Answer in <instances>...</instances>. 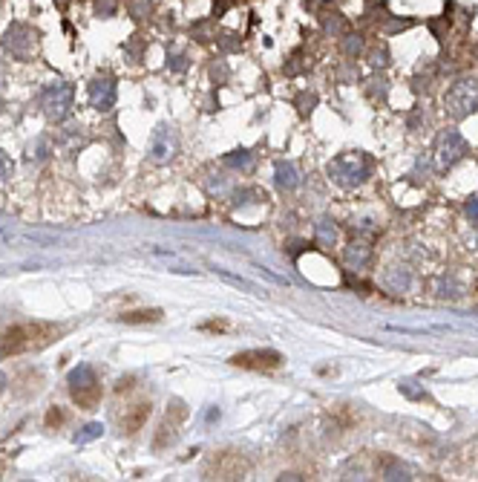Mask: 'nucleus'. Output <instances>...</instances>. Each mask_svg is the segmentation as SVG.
<instances>
[{"label": "nucleus", "instance_id": "nucleus-20", "mask_svg": "<svg viewBox=\"0 0 478 482\" xmlns=\"http://www.w3.org/2000/svg\"><path fill=\"white\" fill-rule=\"evenodd\" d=\"M464 295V286L453 278V274H446V278L438 280V298H449V300H458Z\"/></svg>", "mask_w": 478, "mask_h": 482}, {"label": "nucleus", "instance_id": "nucleus-4", "mask_svg": "<svg viewBox=\"0 0 478 482\" xmlns=\"http://www.w3.org/2000/svg\"><path fill=\"white\" fill-rule=\"evenodd\" d=\"M0 47H3V52L12 61H29L40 47V32L29 23L15 21V23H9V29L0 38Z\"/></svg>", "mask_w": 478, "mask_h": 482}, {"label": "nucleus", "instance_id": "nucleus-28", "mask_svg": "<svg viewBox=\"0 0 478 482\" xmlns=\"http://www.w3.org/2000/svg\"><path fill=\"white\" fill-rule=\"evenodd\" d=\"M228 64H225V61H216L214 67H210V75H214V81H225V78H228Z\"/></svg>", "mask_w": 478, "mask_h": 482}, {"label": "nucleus", "instance_id": "nucleus-23", "mask_svg": "<svg viewBox=\"0 0 478 482\" xmlns=\"http://www.w3.org/2000/svg\"><path fill=\"white\" fill-rule=\"evenodd\" d=\"M47 156H49V142L44 139V136H40L35 145L26 147V159H29V162H44Z\"/></svg>", "mask_w": 478, "mask_h": 482}, {"label": "nucleus", "instance_id": "nucleus-8", "mask_svg": "<svg viewBox=\"0 0 478 482\" xmlns=\"http://www.w3.org/2000/svg\"><path fill=\"white\" fill-rule=\"evenodd\" d=\"M286 358L274 352V350H245V352H236L231 358V364L239 370H254V373H274V370L283 367Z\"/></svg>", "mask_w": 478, "mask_h": 482}, {"label": "nucleus", "instance_id": "nucleus-27", "mask_svg": "<svg viewBox=\"0 0 478 482\" xmlns=\"http://www.w3.org/2000/svg\"><path fill=\"white\" fill-rule=\"evenodd\" d=\"M360 49H363V38H360V35H346L343 52H346V55H357Z\"/></svg>", "mask_w": 478, "mask_h": 482}, {"label": "nucleus", "instance_id": "nucleus-1", "mask_svg": "<svg viewBox=\"0 0 478 482\" xmlns=\"http://www.w3.org/2000/svg\"><path fill=\"white\" fill-rule=\"evenodd\" d=\"M61 329L44 324V321H32V324H21V326H12L6 333H0V358L6 355H21V352H29V350H40L58 335Z\"/></svg>", "mask_w": 478, "mask_h": 482}, {"label": "nucleus", "instance_id": "nucleus-31", "mask_svg": "<svg viewBox=\"0 0 478 482\" xmlns=\"http://www.w3.org/2000/svg\"><path fill=\"white\" fill-rule=\"evenodd\" d=\"M467 214H470V219H475V223H478V200L467 202Z\"/></svg>", "mask_w": 478, "mask_h": 482}, {"label": "nucleus", "instance_id": "nucleus-19", "mask_svg": "<svg viewBox=\"0 0 478 482\" xmlns=\"http://www.w3.org/2000/svg\"><path fill=\"white\" fill-rule=\"evenodd\" d=\"M188 67H190V55L185 49L167 47V70L171 73H188Z\"/></svg>", "mask_w": 478, "mask_h": 482}, {"label": "nucleus", "instance_id": "nucleus-18", "mask_svg": "<svg viewBox=\"0 0 478 482\" xmlns=\"http://www.w3.org/2000/svg\"><path fill=\"white\" fill-rule=\"evenodd\" d=\"M121 324H156L162 321V309H138V312H124L118 315Z\"/></svg>", "mask_w": 478, "mask_h": 482}, {"label": "nucleus", "instance_id": "nucleus-24", "mask_svg": "<svg viewBox=\"0 0 478 482\" xmlns=\"http://www.w3.org/2000/svg\"><path fill=\"white\" fill-rule=\"evenodd\" d=\"M92 12H95V18H112V15H118V0H95Z\"/></svg>", "mask_w": 478, "mask_h": 482}, {"label": "nucleus", "instance_id": "nucleus-15", "mask_svg": "<svg viewBox=\"0 0 478 482\" xmlns=\"http://www.w3.org/2000/svg\"><path fill=\"white\" fill-rule=\"evenodd\" d=\"M228 168L239 171V173H248V171H254V165H257V156L251 154V150H231L228 156L222 159Z\"/></svg>", "mask_w": 478, "mask_h": 482}, {"label": "nucleus", "instance_id": "nucleus-5", "mask_svg": "<svg viewBox=\"0 0 478 482\" xmlns=\"http://www.w3.org/2000/svg\"><path fill=\"white\" fill-rule=\"evenodd\" d=\"M40 110L44 116L52 121V125H61V121L69 119L73 113V104H75V87L66 84V81H52L49 87L40 90Z\"/></svg>", "mask_w": 478, "mask_h": 482}, {"label": "nucleus", "instance_id": "nucleus-32", "mask_svg": "<svg viewBox=\"0 0 478 482\" xmlns=\"http://www.w3.org/2000/svg\"><path fill=\"white\" fill-rule=\"evenodd\" d=\"M3 390H6V376L0 373V393H3Z\"/></svg>", "mask_w": 478, "mask_h": 482}, {"label": "nucleus", "instance_id": "nucleus-13", "mask_svg": "<svg viewBox=\"0 0 478 482\" xmlns=\"http://www.w3.org/2000/svg\"><path fill=\"white\" fill-rule=\"evenodd\" d=\"M381 286L392 295H403L412 289V272L406 266H389L383 274H381Z\"/></svg>", "mask_w": 478, "mask_h": 482}, {"label": "nucleus", "instance_id": "nucleus-9", "mask_svg": "<svg viewBox=\"0 0 478 482\" xmlns=\"http://www.w3.org/2000/svg\"><path fill=\"white\" fill-rule=\"evenodd\" d=\"M87 99H90L92 110H98V113H110V110L116 107V99H118L116 78L107 75V73H98L87 87Z\"/></svg>", "mask_w": 478, "mask_h": 482}, {"label": "nucleus", "instance_id": "nucleus-16", "mask_svg": "<svg viewBox=\"0 0 478 482\" xmlns=\"http://www.w3.org/2000/svg\"><path fill=\"white\" fill-rule=\"evenodd\" d=\"M314 234H317V243L323 245V249H331V245L337 243V228L329 217H320L317 226H314Z\"/></svg>", "mask_w": 478, "mask_h": 482}, {"label": "nucleus", "instance_id": "nucleus-11", "mask_svg": "<svg viewBox=\"0 0 478 482\" xmlns=\"http://www.w3.org/2000/svg\"><path fill=\"white\" fill-rule=\"evenodd\" d=\"M188 416V410H185V405L181 402H173V407L167 410V419L162 422V428H159V436H156V448L162 450V448H167V445H173L176 442V436H179V422Z\"/></svg>", "mask_w": 478, "mask_h": 482}, {"label": "nucleus", "instance_id": "nucleus-21", "mask_svg": "<svg viewBox=\"0 0 478 482\" xmlns=\"http://www.w3.org/2000/svg\"><path fill=\"white\" fill-rule=\"evenodd\" d=\"M127 12H130L133 21H147L153 12H156V3H153V0H130Z\"/></svg>", "mask_w": 478, "mask_h": 482}, {"label": "nucleus", "instance_id": "nucleus-14", "mask_svg": "<svg viewBox=\"0 0 478 482\" xmlns=\"http://www.w3.org/2000/svg\"><path fill=\"white\" fill-rule=\"evenodd\" d=\"M274 182H277L279 191H294V188L300 185V171H297V165L279 159V162L274 165Z\"/></svg>", "mask_w": 478, "mask_h": 482}, {"label": "nucleus", "instance_id": "nucleus-29", "mask_svg": "<svg viewBox=\"0 0 478 482\" xmlns=\"http://www.w3.org/2000/svg\"><path fill=\"white\" fill-rule=\"evenodd\" d=\"M199 329H205V333H225V329H228V324H225V321H207V324H202Z\"/></svg>", "mask_w": 478, "mask_h": 482}, {"label": "nucleus", "instance_id": "nucleus-22", "mask_svg": "<svg viewBox=\"0 0 478 482\" xmlns=\"http://www.w3.org/2000/svg\"><path fill=\"white\" fill-rule=\"evenodd\" d=\"M101 433H104V428L98 422H90V424H84V428L73 436V442L75 445H87V442H92V439H101Z\"/></svg>", "mask_w": 478, "mask_h": 482}, {"label": "nucleus", "instance_id": "nucleus-2", "mask_svg": "<svg viewBox=\"0 0 478 482\" xmlns=\"http://www.w3.org/2000/svg\"><path fill=\"white\" fill-rule=\"evenodd\" d=\"M372 171H375V162L369 154H363V150H346V154L334 156L326 165L329 179L340 188H360L363 182H369Z\"/></svg>", "mask_w": 478, "mask_h": 482}, {"label": "nucleus", "instance_id": "nucleus-10", "mask_svg": "<svg viewBox=\"0 0 478 482\" xmlns=\"http://www.w3.org/2000/svg\"><path fill=\"white\" fill-rule=\"evenodd\" d=\"M179 150V139H176V130L171 125H159L156 130H153L150 142H147V156L150 162L156 165H167Z\"/></svg>", "mask_w": 478, "mask_h": 482}, {"label": "nucleus", "instance_id": "nucleus-12", "mask_svg": "<svg viewBox=\"0 0 478 482\" xmlns=\"http://www.w3.org/2000/svg\"><path fill=\"white\" fill-rule=\"evenodd\" d=\"M369 260H372V245H369V240L355 237V240H351L346 249H343V263H346V269H351V272L366 269Z\"/></svg>", "mask_w": 478, "mask_h": 482}, {"label": "nucleus", "instance_id": "nucleus-3", "mask_svg": "<svg viewBox=\"0 0 478 482\" xmlns=\"http://www.w3.org/2000/svg\"><path fill=\"white\" fill-rule=\"evenodd\" d=\"M444 110L453 119H467L478 113V75L455 78L444 95Z\"/></svg>", "mask_w": 478, "mask_h": 482}, {"label": "nucleus", "instance_id": "nucleus-17", "mask_svg": "<svg viewBox=\"0 0 478 482\" xmlns=\"http://www.w3.org/2000/svg\"><path fill=\"white\" fill-rule=\"evenodd\" d=\"M147 416H150V405H133V413H130V416L127 419H121V428L124 431H127V433H133V431H138V428H142V424L147 422Z\"/></svg>", "mask_w": 478, "mask_h": 482}, {"label": "nucleus", "instance_id": "nucleus-25", "mask_svg": "<svg viewBox=\"0 0 478 482\" xmlns=\"http://www.w3.org/2000/svg\"><path fill=\"white\" fill-rule=\"evenodd\" d=\"M12 173H15V165H12L9 154H3V150H0V182H9Z\"/></svg>", "mask_w": 478, "mask_h": 482}, {"label": "nucleus", "instance_id": "nucleus-30", "mask_svg": "<svg viewBox=\"0 0 478 482\" xmlns=\"http://www.w3.org/2000/svg\"><path fill=\"white\" fill-rule=\"evenodd\" d=\"M61 422H64V413H58V410H49L47 424H61Z\"/></svg>", "mask_w": 478, "mask_h": 482}, {"label": "nucleus", "instance_id": "nucleus-6", "mask_svg": "<svg viewBox=\"0 0 478 482\" xmlns=\"http://www.w3.org/2000/svg\"><path fill=\"white\" fill-rule=\"evenodd\" d=\"M66 384H69V393H73L78 407L92 410L101 402V384H98V376L90 364H78L73 373L66 376Z\"/></svg>", "mask_w": 478, "mask_h": 482}, {"label": "nucleus", "instance_id": "nucleus-26", "mask_svg": "<svg viewBox=\"0 0 478 482\" xmlns=\"http://www.w3.org/2000/svg\"><path fill=\"white\" fill-rule=\"evenodd\" d=\"M386 64H389V49H386V44L375 47V49H372V67H375V70H377V67H381V70H383Z\"/></svg>", "mask_w": 478, "mask_h": 482}, {"label": "nucleus", "instance_id": "nucleus-7", "mask_svg": "<svg viewBox=\"0 0 478 482\" xmlns=\"http://www.w3.org/2000/svg\"><path fill=\"white\" fill-rule=\"evenodd\" d=\"M467 154H470V145L458 130H441L438 133V139H435V168L438 171L453 168V165L461 162Z\"/></svg>", "mask_w": 478, "mask_h": 482}]
</instances>
